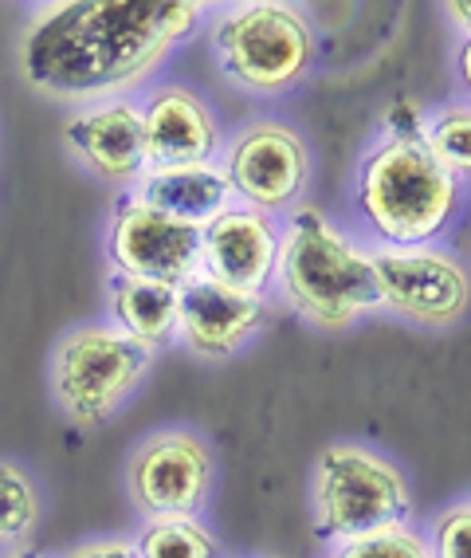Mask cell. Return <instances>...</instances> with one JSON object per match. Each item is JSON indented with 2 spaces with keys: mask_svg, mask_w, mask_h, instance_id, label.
<instances>
[{
  "mask_svg": "<svg viewBox=\"0 0 471 558\" xmlns=\"http://www.w3.org/2000/svg\"><path fill=\"white\" fill-rule=\"evenodd\" d=\"M204 24L197 0H71L24 28L21 75L48 99H126Z\"/></svg>",
  "mask_w": 471,
  "mask_h": 558,
  "instance_id": "cell-1",
  "label": "cell"
},
{
  "mask_svg": "<svg viewBox=\"0 0 471 558\" xmlns=\"http://www.w3.org/2000/svg\"><path fill=\"white\" fill-rule=\"evenodd\" d=\"M271 288L319 330H346L382 311V288L365 248H358L326 213L302 205L280 225V256Z\"/></svg>",
  "mask_w": 471,
  "mask_h": 558,
  "instance_id": "cell-2",
  "label": "cell"
},
{
  "mask_svg": "<svg viewBox=\"0 0 471 558\" xmlns=\"http://www.w3.org/2000/svg\"><path fill=\"white\" fill-rule=\"evenodd\" d=\"M460 178L432 158L424 138H382L354 185L358 217L382 248H429L460 213Z\"/></svg>",
  "mask_w": 471,
  "mask_h": 558,
  "instance_id": "cell-3",
  "label": "cell"
},
{
  "mask_svg": "<svg viewBox=\"0 0 471 558\" xmlns=\"http://www.w3.org/2000/svg\"><path fill=\"white\" fill-rule=\"evenodd\" d=\"M314 535L326 547L377 531L405 527L412 519V488L405 472L370 445H326L311 472Z\"/></svg>",
  "mask_w": 471,
  "mask_h": 558,
  "instance_id": "cell-4",
  "label": "cell"
},
{
  "mask_svg": "<svg viewBox=\"0 0 471 558\" xmlns=\"http://www.w3.org/2000/svg\"><path fill=\"white\" fill-rule=\"evenodd\" d=\"M209 44L224 75L251 95H283L299 87L319 56L311 21L275 0L216 12V21L209 24Z\"/></svg>",
  "mask_w": 471,
  "mask_h": 558,
  "instance_id": "cell-5",
  "label": "cell"
},
{
  "mask_svg": "<svg viewBox=\"0 0 471 558\" xmlns=\"http://www.w3.org/2000/svg\"><path fill=\"white\" fill-rule=\"evenodd\" d=\"M153 354L111 323L63 335L51 354V393L79 429H99L146 381Z\"/></svg>",
  "mask_w": 471,
  "mask_h": 558,
  "instance_id": "cell-6",
  "label": "cell"
},
{
  "mask_svg": "<svg viewBox=\"0 0 471 558\" xmlns=\"http://www.w3.org/2000/svg\"><path fill=\"white\" fill-rule=\"evenodd\" d=\"M221 170L228 178L232 197H240L248 209L268 217L295 213L307 181H311V150L307 138L287 122L260 119L244 126L232 142H224Z\"/></svg>",
  "mask_w": 471,
  "mask_h": 558,
  "instance_id": "cell-7",
  "label": "cell"
},
{
  "mask_svg": "<svg viewBox=\"0 0 471 558\" xmlns=\"http://www.w3.org/2000/svg\"><path fill=\"white\" fill-rule=\"evenodd\" d=\"M216 460L204 437L189 429H161L134 449L126 488L146 519L185 515L201 519L212 499Z\"/></svg>",
  "mask_w": 471,
  "mask_h": 558,
  "instance_id": "cell-8",
  "label": "cell"
},
{
  "mask_svg": "<svg viewBox=\"0 0 471 558\" xmlns=\"http://www.w3.org/2000/svg\"><path fill=\"white\" fill-rule=\"evenodd\" d=\"M382 311L417 327H456L471 311V276L460 259L441 248H373Z\"/></svg>",
  "mask_w": 471,
  "mask_h": 558,
  "instance_id": "cell-9",
  "label": "cell"
},
{
  "mask_svg": "<svg viewBox=\"0 0 471 558\" xmlns=\"http://www.w3.org/2000/svg\"><path fill=\"white\" fill-rule=\"evenodd\" d=\"M107 259L122 276L158 279V283L181 288L193 276H201V229L146 209L126 193L111 213Z\"/></svg>",
  "mask_w": 471,
  "mask_h": 558,
  "instance_id": "cell-10",
  "label": "cell"
},
{
  "mask_svg": "<svg viewBox=\"0 0 471 558\" xmlns=\"http://www.w3.org/2000/svg\"><path fill=\"white\" fill-rule=\"evenodd\" d=\"M177 295H181L177 339L197 359H209V362H224L232 354H240L271 319L268 295L236 291L209 276H193L189 283H181Z\"/></svg>",
  "mask_w": 471,
  "mask_h": 558,
  "instance_id": "cell-11",
  "label": "cell"
},
{
  "mask_svg": "<svg viewBox=\"0 0 471 558\" xmlns=\"http://www.w3.org/2000/svg\"><path fill=\"white\" fill-rule=\"evenodd\" d=\"M67 150L79 158L87 173L111 185H138V178L150 170L146 154V122L141 102L134 99H102L83 107L63 126Z\"/></svg>",
  "mask_w": 471,
  "mask_h": 558,
  "instance_id": "cell-12",
  "label": "cell"
},
{
  "mask_svg": "<svg viewBox=\"0 0 471 558\" xmlns=\"http://www.w3.org/2000/svg\"><path fill=\"white\" fill-rule=\"evenodd\" d=\"M280 256V220L248 205H228L201 229V276L236 291L268 295Z\"/></svg>",
  "mask_w": 471,
  "mask_h": 558,
  "instance_id": "cell-13",
  "label": "cell"
},
{
  "mask_svg": "<svg viewBox=\"0 0 471 558\" xmlns=\"http://www.w3.org/2000/svg\"><path fill=\"white\" fill-rule=\"evenodd\" d=\"M146 122V154L150 166H201L221 161V126L212 119V107L189 87H158L141 102Z\"/></svg>",
  "mask_w": 471,
  "mask_h": 558,
  "instance_id": "cell-14",
  "label": "cell"
},
{
  "mask_svg": "<svg viewBox=\"0 0 471 558\" xmlns=\"http://www.w3.org/2000/svg\"><path fill=\"white\" fill-rule=\"evenodd\" d=\"M134 201L146 209L165 213L173 220L204 229L212 217H221L232 205L228 178L221 161H201V166H150L131 190Z\"/></svg>",
  "mask_w": 471,
  "mask_h": 558,
  "instance_id": "cell-15",
  "label": "cell"
},
{
  "mask_svg": "<svg viewBox=\"0 0 471 558\" xmlns=\"http://www.w3.org/2000/svg\"><path fill=\"white\" fill-rule=\"evenodd\" d=\"M111 311L114 327L158 354L161 347H170L177 339V319H181V295L173 283H158V279L141 276H122L111 271Z\"/></svg>",
  "mask_w": 471,
  "mask_h": 558,
  "instance_id": "cell-16",
  "label": "cell"
},
{
  "mask_svg": "<svg viewBox=\"0 0 471 558\" xmlns=\"http://www.w3.org/2000/svg\"><path fill=\"white\" fill-rule=\"evenodd\" d=\"M138 558H221V543L201 519L153 515L134 535Z\"/></svg>",
  "mask_w": 471,
  "mask_h": 558,
  "instance_id": "cell-17",
  "label": "cell"
},
{
  "mask_svg": "<svg viewBox=\"0 0 471 558\" xmlns=\"http://www.w3.org/2000/svg\"><path fill=\"white\" fill-rule=\"evenodd\" d=\"M424 146L448 173H456L460 181L471 178V102H451L429 114Z\"/></svg>",
  "mask_w": 471,
  "mask_h": 558,
  "instance_id": "cell-18",
  "label": "cell"
},
{
  "mask_svg": "<svg viewBox=\"0 0 471 558\" xmlns=\"http://www.w3.org/2000/svg\"><path fill=\"white\" fill-rule=\"evenodd\" d=\"M326 558H432V555H429V543H424V531L405 523V527H389V531H377V535L338 543V547H331Z\"/></svg>",
  "mask_w": 471,
  "mask_h": 558,
  "instance_id": "cell-19",
  "label": "cell"
},
{
  "mask_svg": "<svg viewBox=\"0 0 471 558\" xmlns=\"http://www.w3.org/2000/svg\"><path fill=\"white\" fill-rule=\"evenodd\" d=\"M424 543L432 558H471V496L436 511L424 527Z\"/></svg>",
  "mask_w": 471,
  "mask_h": 558,
  "instance_id": "cell-20",
  "label": "cell"
},
{
  "mask_svg": "<svg viewBox=\"0 0 471 558\" xmlns=\"http://www.w3.org/2000/svg\"><path fill=\"white\" fill-rule=\"evenodd\" d=\"M63 558H138L134 538H87L75 543Z\"/></svg>",
  "mask_w": 471,
  "mask_h": 558,
  "instance_id": "cell-21",
  "label": "cell"
},
{
  "mask_svg": "<svg viewBox=\"0 0 471 558\" xmlns=\"http://www.w3.org/2000/svg\"><path fill=\"white\" fill-rule=\"evenodd\" d=\"M456 71H460L463 90H468V95H471V32H463L460 48H456Z\"/></svg>",
  "mask_w": 471,
  "mask_h": 558,
  "instance_id": "cell-22",
  "label": "cell"
},
{
  "mask_svg": "<svg viewBox=\"0 0 471 558\" xmlns=\"http://www.w3.org/2000/svg\"><path fill=\"white\" fill-rule=\"evenodd\" d=\"M444 16L460 32H471V0H448V4H444Z\"/></svg>",
  "mask_w": 471,
  "mask_h": 558,
  "instance_id": "cell-23",
  "label": "cell"
},
{
  "mask_svg": "<svg viewBox=\"0 0 471 558\" xmlns=\"http://www.w3.org/2000/svg\"><path fill=\"white\" fill-rule=\"evenodd\" d=\"M4 558H51V555H44V550H32V547H16L12 555H4Z\"/></svg>",
  "mask_w": 471,
  "mask_h": 558,
  "instance_id": "cell-24",
  "label": "cell"
}]
</instances>
